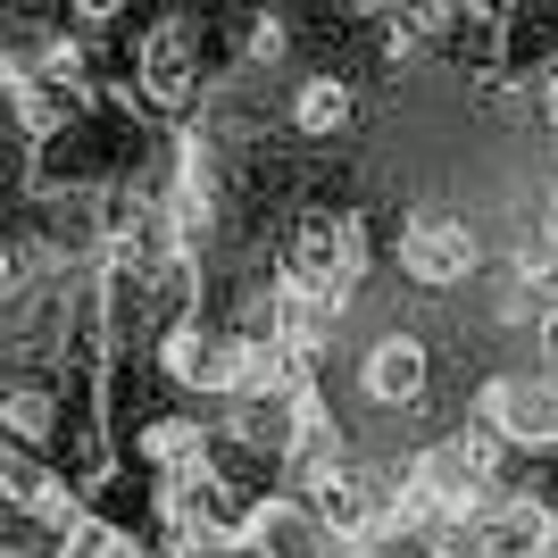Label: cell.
Masks as SVG:
<instances>
[{"label":"cell","mask_w":558,"mask_h":558,"mask_svg":"<svg viewBox=\"0 0 558 558\" xmlns=\"http://www.w3.org/2000/svg\"><path fill=\"white\" fill-rule=\"evenodd\" d=\"M359 384H367L375 409H409V400L425 392V342H417V333H384V342L367 350Z\"/></svg>","instance_id":"277c9868"},{"label":"cell","mask_w":558,"mask_h":558,"mask_svg":"<svg viewBox=\"0 0 558 558\" xmlns=\"http://www.w3.org/2000/svg\"><path fill=\"white\" fill-rule=\"evenodd\" d=\"M292 125H301V134H342V125H350V84L308 75L301 93H292Z\"/></svg>","instance_id":"ba28073f"},{"label":"cell","mask_w":558,"mask_h":558,"mask_svg":"<svg viewBox=\"0 0 558 558\" xmlns=\"http://www.w3.org/2000/svg\"><path fill=\"white\" fill-rule=\"evenodd\" d=\"M542 359H550V367H558V308H550V317H542Z\"/></svg>","instance_id":"5bb4252c"},{"label":"cell","mask_w":558,"mask_h":558,"mask_svg":"<svg viewBox=\"0 0 558 558\" xmlns=\"http://www.w3.org/2000/svg\"><path fill=\"white\" fill-rule=\"evenodd\" d=\"M400 267H409V283H425V292L466 283L475 276V233H466L459 217H417V226L400 233Z\"/></svg>","instance_id":"3957f363"},{"label":"cell","mask_w":558,"mask_h":558,"mask_svg":"<svg viewBox=\"0 0 558 558\" xmlns=\"http://www.w3.org/2000/svg\"><path fill=\"white\" fill-rule=\"evenodd\" d=\"M0 417H9V434H17V442H43V434H50V392H43V384H9Z\"/></svg>","instance_id":"30bf717a"},{"label":"cell","mask_w":558,"mask_h":558,"mask_svg":"<svg viewBox=\"0 0 558 558\" xmlns=\"http://www.w3.org/2000/svg\"><path fill=\"white\" fill-rule=\"evenodd\" d=\"M142 93L159 100V109L192 100V43H184V25H159V34L142 43Z\"/></svg>","instance_id":"8992f818"},{"label":"cell","mask_w":558,"mask_h":558,"mask_svg":"<svg viewBox=\"0 0 558 558\" xmlns=\"http://www.w3.org/2000/svg\"><path fill=\"white\" fill-rule=\"evenodd\" d=\"M333 317H342V301H333V292H317V283H301V276H283V292H276V342L292 350V359H308V350L326 342Z\"/></svg>","instance_id":"5b68a950"},{"label":"cell","mask_w":558,"mask_h":558,"mask_svg":"<svg viewBox=\"0 0 558 558\" xmlns=\"http://www.w3.org/2000/svg\"><path fill=\"white\" fill-rule=\"evenodd\" d=\"M68 558H142V550H134V534H117V525H75Z\"/></svg>","instance_id":"7c38bea8"},{"label":"cell","mask_w":558,"mask_h":558,"mask_svg":"<svg viewBox=\"0 0 558 558\" xmlns=\"http://www.w3.org/2000/svg\"><path fill=\"white\" fill-rule=\"evenodd\" d=\"M359 267H367V233L350 226V217H308V226L292 233V276L333 292V301L359 283Z\"/></svg>","instance_id":"7a4b0ae2"},{"label":"cell","mask_w":558,"mask_h":558,"mask_svg":"<svg viewBox=\"0 0 558 558\" xmlns=\"http://www.w3.org/2000/svg\"><path fill=\"white\" fill-rule=\"evenodd\" d=\"M251 542H267V550H301V517H292V509H258Z\"/></svg>","instance_id":"4fadbf2b"},{"label":"cell","mask_w":558,"mask_h":558,"mask_svg":"<svg viewBox=\"0 0 558 558\" xmlns=\"http://www.w3.org/2000/svg\"><path fill=\"white\" fill-rule=\"evenodd\" d=\"M0 475H9V500H17L25 517H59V525L75 534V509L59 500V484H50V475H43L34 459H25V450H9V466H0Z\"/></svg>","instance_id":"52a82bcc"},{"label":"cell","mask_w":558,"mask_h":558,"mask_svg":"<svg viewBox=\"0 0 558 558\" xmlns=\"http://www.w3.org/2000/svg\"><path fill=\"white\" fill-rule=\"evenodd\" d=\"M142 450H150V459H159L167 475H175V484H192V475H201V450H209V442H201V425H184V417H159Z\"/></svg>","instance_id":"9c48e42d"},{"label":"cell","mask_w":558,"mask_h":558,"mask_svg":"<svg viewBox=\"0 0 558 558\" xmlns=\"http://www.w3.org/2000/svg\"><path fill=\"white\" fill-rule=\"evenodd\" d=\"M542 242H550V251H558V201H550V226H542Z\"/></svg>","instance_id":"9a60e30c"},{"label":"cell","mask_w":558,"mask_h":558,"mask_svg":"<svg viewBox=\"0 0 558 558\" xmlns=\"http://www.w3.org/2000/svg\"><path fill=\"white\" fill-rule=\"evenodd\" d=\"M167 375H175V384H217V350L201 342L192 326H175V333H167Z\"/></svg>","instance_id":"8fae6325"},{"label":"cell","mask_w":558,"mask_h":558,"mask_svg":"<svg viewBox=\"0 0 558 558\" xmlns=\"http://www.w3.org/2000/svg\"><path fill=\"white\" fill-rule=\"evenodd\" d=\"M484 425L517 450H550L558 442V375H500L484 392Z\"/></svg>","instance_id":"6da1fadb"}]
</instances>
